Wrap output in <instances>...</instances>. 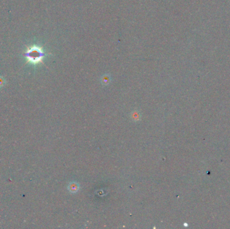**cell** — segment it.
<instances>
[{
    "instance_id": "cell-1",
    "label": "cell",
    "mask_w": 230,
    "mask_h": 229,
    "mask_svg": "<svg viewBox=\"0 0 230 229\" xmlns=\"http://www.w3.org/2000/svg\"><path fill=\"white\" fill-rule=\"evenodd\" d=\"M24 56L28 61L34 65H36V64L42 62L45 54L41 48L37 46H33L27 48L26 51L24 53Z\"/></svg>"
}]
</instances>
